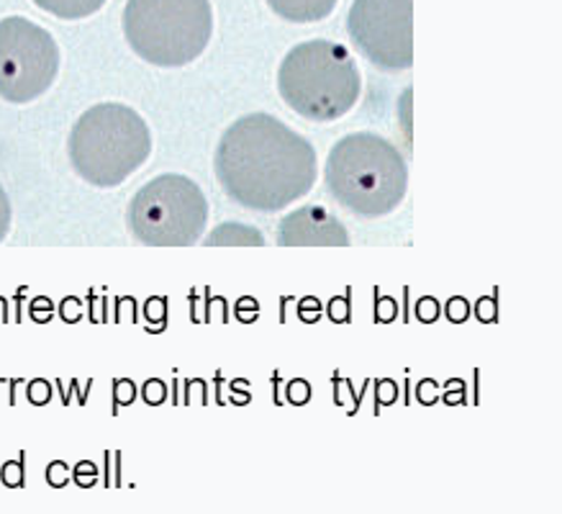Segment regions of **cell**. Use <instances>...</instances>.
<instances>
[{"label":"cell","mask_w":562,"mask_h":514,"mask_svg":"<svg viewBox=\"0 0 562 514\" xmlns=\"http://www.w3.org/2000/svg\"><path fill=\"white\" fill-rule=\"evenodd\" d=\"M224 193L239 206L276 214L311 193L318 178L316 147L270 113L234 121L214 157Z\"/></svg>","instance_id":"cell-1"},{"label":"cell","mask_w":562,"mask_h":514,"mask_svg":"<svg viewBox=\"0 0 562 514\" xmlns=\"http://www.w3.org/2000/svg\"><path fill=\"white\" fill-rule=\"evenodd\" d=\"M326 191L357 216L393 214L406 199L408 165L381 134L355 132L331 147L324 168Z\"/></svg>","instance_id":"cell-2"},{"label":"cell","mask_w":562,"mask_h":514,"mask_svg":"<svg viewBox=\"0 0 562 514\" xmlns=\"http://www.w3.org/2000/svg\"><path fill=\"white\" fill-rule=\"evenodd\" d=\"M151 155V132L139 111L124 103H98L75 121L67 157L75 172L95 188H116Z\"/></svg>","instance_id":"cell-3"},{"label":"cell","mask_w":562,"mask_h":514,"mask_svg":"<svg viewBox=\"0 0 562 514\" xmlns=\"http://www.w3.org/2000/svg\"><path fill=\"white\" fill-rule=\"evenodd\" d=\"M278 90L299 116L329 124L360 101L362 75L341 44L314 40L288 52L278 70Z\"/></svg>","instance_id":"cell-4"},{"label":"cell","mask_w":562,"mask_h":514,"mask_svg":"<svg viewBox=\"0 0 562 514\" xmlns=\"http://www.w3.org/2000/svg\"><path fill=\"white\" fill-rule=\"evenodd\" d=\"M124 36L144 63L186 67L214 36V9L211 0H128Z\"/></svg>","instance_id":"cell-5"},{"label":"cell","mask_w":562,"mask_h":514,"mask_svg":"<svg viewBox=\"0 0 562 514\" xmlns=\"http://www.w3.org/2000/svg\"><path fill=\"white\" fill-rule=\"evenodd\" d=\"M209 199L193 178L167 172L134 193L126 226L147 247H193L209 226Z\"/></svg>","instance_id":"cell-6"},{"label":"cell","mask_w":562,"mask_h":514,"mask_svg":"<svg viewBox=\"0 0 562 514\" xmlns=\"http://www.w3.org/2000/svg\"><path fill=\"white\" fill-rule=\"evenodd\" d=\"M59 47L47 29L11 16L0 21V98L24 105L42 98L59 75Z\"/></svg>","instance_id":"cell-7"},{"label":"cell","mask_w":562,"mask_h":514,"mask_svg":"<svg viewBox=\"0 0 562 514\" xmlns=\"http://www.w3.org/2000/svg\"><path fill=\"white\" fill-rule=\"evenodd\" d=\"M347 32L355 47L385 72L414 65V0H355Z\"/></svg>","instance_id":"cell-8"},{"label":"cell","mask_w":562,"mask_h":514,"mask_svg":"<svg viewBox=\"0 0 562 514\" xmlns=\"http://www.w3.org/2000/svg\"><path fill=\"white\" fill-rule=\"evenodd\" d=\"M280 247H347V226L324 206H301L278 224Z\"/></svg>","instance_id":"cell-9"},{"label":"cell","mask_w":562,"mask_h":514,"mask_svg":"<svg viewBox=\"0 0 562 514\" xmlns=\"http://www.w3.org/2000/svg\"><path fill=\"white\" fill-rule=\"evenodd\" d=\"M339 0H268V5L280 19L291 24H316L337 9Z\"/></svg>","instance_id":"cell-10"},{"label":"cell","mask_w":562,"mask_h":514,"mask_svg":"<svg viewBox=\"0 0 562 514\" xmlns=\"http://www.w3.org/2000/svg\"><path fill=\"white\" fill-rule=\"evenodd\" d=\"M206 247H265V237L257 226L226 222L209 234Z\"/></svg>","instance_id":"cell-11"},{"label":"cell","mask_w":562,"mask_h":514,"mask_svg":"<svg viewBox=\"0 0 562 514\" xmlns=\"http://www.w3.org/2000/svg\"><path fill=\"white\" fill-rule=\"evenodd\" d=\"M36 9L52 13V16L65 21H80L98 13L105 5V0H34Z\"/></svg>","instance_id":"cell-12"},{"label":"cell","mask_w":562,"mask_h":514,"mask_svg":"<svg viewBox=\"0 0 562 514\" xmlns=\"http://www.w3.org/2000/svg\"><path fill=\"white\" fill-rule=\"evenodd\" d=\"M11 222H13V211H11V199L9 193L3 191V186H0V242L9 237L11 232Z\"/></svg>","instance_id":"cell-13"}]
</instances>
